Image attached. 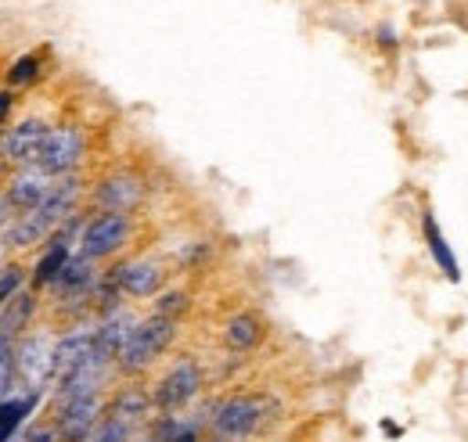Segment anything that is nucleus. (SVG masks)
I'll return each instance as SVG.
<instances>
[{
	"label": "nucleus",
	"instance_id": "9",
	"mask_svg": "<svg viewBox=\"0 0 468 442\" xmlns=\"http://www.w3.org/2000/svg\"><path fill=\"white\" fill-rule=\"evenodd\" d=\"M48 122L44 119H26V122H18V126H11L4 137H0V155L7 159V163H15V166H33L37 163V152H40V144H44V137H48Z\"/></svg>",
	"mask_w": 468,
	"mask_h": 442
},
{
	"label": "nucleus",
	"instance_id": "12",
	"mask_svg": "<svg viewBox=\"0 0 468 442\" xmlns=\"http://www.w3.org/2000/svg\"><path fill=\"white\" fill-rule=\"evenodd\" d=\"M163 280H166V270L155 259H133L112 270V284L119 288V295H130V299H152L163 288Z\"/></svg>",
	"mask_w": 468,
	"mask_h": 442
},
{
	"label": "nucleus",
	"instance_id": "25",
	"mask_svg": "<svg viewBox=\"0 0 468 442\" xmlns=\"http://www.w3.org/2000/svg\"><path fill=\"white\" fill-rule=\"evenodd\" d=\"M187 306V295L184 291H170V295H163V302H159V317H170V321H176V313Z\"/></svg>",
	"mask_w": 468,
	"mask_h": 442
},
{
	"label": "nucleus",
	"instance_id": "8",
	"mask_svg": "<svg viewBox=\"0 0 468 442\" xmlns=\"http://www.w3.org/2000/svg\"><path fill=\"white\" fill-rule=\"evenodd\" d=\"M101 417H105V399H101V392L69 399V403L55 406V425H51V428H55V439L83 442L94 428H98Z\"/></svg>",
	"mask_w": 468,
	"mask_h": 442
},
{
	"label": "nucleus",
	"instance_id": "29",
	"mask_svg": "<svg viewBox=\"0 0 468 442\" xmlns=\"http://www.w3.org/2000/svg\"><path fill=\"white\" fill-rule=\"evenodd\" d=\"M382 432H386V436H400V428H397L393 421H382Z\"/></svg>",
	"mask_w": 468,
	"mask_h": 442
},
{
	"label": "nucleus",
	"instance_id": "20",
	"mask_svg": "<svg viewBox=\"0 0 468 442\" xmlns=\"http://www.w3.org/2000/svg\"><path fill=\"white\" fill-rule=\"evenodd\" d=\"M69 259H72V245H61V241H55V237H51V241H48V248L40 252L37 267H33V284H37V288L55 284Z\"/></svg>",
	"mask_w": 468,
	"mask_h": 442
},
{
	"label": "nucleus",
	"instance_id": "6",
	"mask_svg": "<svg viewBox=\"0 0 468 442\" xmlns=\"http://www.w3.org/2000/svg\"><path fill=\"white\" fill-rule=\"evenodd\" d=\"M51 349L55 338L44 332L22 334L15 342V378L29 392H44V385L51 382Z\"/></svg>",
	"mask_w": 468,
	"mask_h": 442
},
{
	"label": "nucleus",
	"instance_id": "14",
	"mask_svg": "<svg viewBox=\"0 0 468 442\" xmlns=\"http://www.w3.org/2000/svg\"><path fill=\"white\" fill-rule=\"evenodd\" d=\"M90 349H94V328H76V332L55 338V349H51V378L55 382L69 378L80 363L90 360Z\"/></svg>",
	"mask_w": 468,
	"mask_h": 442
},
{
	"label": "nucleus",
	"instance_id": "26",
	"mask_svg": "<svg viewBox=\"0 0 468 442\" xmlns=\"http://www.w3.org/2000/svg\"><path fill=\"white\" fill-rule=\"evenodd\" d=\"M15 109V98H11V90H0V130L7 126V115Z\"/></svg>",
	"mask_w": 468,
	"mask_h": 442
},
{
	"label": "nucleus",
	"instance_id": "3",
	"mask_svg": "<svg viewBox=\"0 0 468 442\" xmlns=\"http://www.w3.org/2000/svg\"><path fill=\"white\" fill-rule=\"evenodd\" d=\"M267 410L271 403L263 395H249V392H238V395H228L213 406L209 414V432L220 442H238L249 439L260 432V425L267 421Z\"/></svg>",
	"mask_w": 468,
	"mask_h": 442
},
{
	"label": "nucleus",
	"instance_id": "30",
	"mask_svg": "<svg viewBox=\"0 0 468 442\" xmlns=\"http://www.w3.org/2000/svg\"><path fill=\"white\" fill-rule=\"evenodd\" d=\"M144 442H155V439H144Z\"/></svg>",
	"mask_w": 468,
	"mask_h": 442
},
{
	"label": "nucleus",
	"instance_id": "16",
	"mask_svg": "<svg viewBox=\"0 0 468 442\" xmlns=\"http://www.w3.org/2000/svg\"><path fill=\"white\" fill-rule=\"evenodd\" d=\"M40 406V392H22V395H4L0 399V442H15L22 425L33 417Z\"/></svg>",
	"mask_w": 468,
	"mask_h": 442
},
{
	"label": "nucleus",
	"instance_id": "27",
	"mask_svg": "<svg viewBox=\"0 0 468 442\" xmlns=\"http://www.w3.org/2000/svg\"><path fill=\"white\" fill-rule=\"evenodd\" d=\"M166 442H198V425H184L174 439H166Z\"/></svg>",
	"mask_w": 468,
	"mask_h": 442
},
{
	"label": "nucleus",
	"instance_id": "7",
	"mask_svg": "<svg viewBox=\"0 0 468 442\" xmlns=\"http://www.w3.org/2000/svg\"><path fill=\"white\" fill-rule=\"evenodd\" d=\"M206 385V378H202V367L195 363V360H180L174 363L163 378H159V385L152 392V406L159 410V414H176V410H184L198 392Z\"/></svg>",
	"mask_w": 468,
	"mask_h": 442
},
{
	"label": "nucleus",
	"instance_id": "2",
	"mask_svg": "<svg viewBox=\"0 0 468 442\" xmlns=\"http://www.w3.org/2000/svg\"><path fill=\"white\" fill-rule=\"evenodd\" d=\"M174 334H176V321H170V317L152 313L148 321H137V328L130 332L122 353L116 356V367L122 374H141L144 367H152L170 349Z\"/></svg>",
	"mask_w": 468,
	"mask_h": 442
},
{
	"label": "nucleus",
	"instance_id": "13",
	"mask_svg": "<svg viewBox=\"0 0 468 442\" xmlns=\"http://www.w3.org/2000/svg\"><path fill=\"white\" fill-rule=\"evenodd\" d=\"M133 328H137V317H133L130 310H112V313H105L101 324L94 328V349H90V356L112 367Z\"/></svg>",
	"mask_w": 468,
	"mask_h": 442
},
{
	"label": "nucleus",
	"instance_id": "24",
	"mask_svg": "<svg viewBox=\"0 0 468 442\" xmlns=\"http://www.w3.org/2000/svg\"><path fill=\"white\" fill-rule=\"evenodd\" d=\"M22 284H26L22 267H0V306H7L22 291Z\"/></svg>",
	"mask_w": 468,
	"mask_h": 442
},
{
	"label": "nucleus",
	"instance_id": "5",
	"mask_svg": "<svg viewBox=\"0 0 468 442\" xmlns=\"http://www.w3.org/2000/svg\"><path fill=\"white\" fill-rule=\"evenodd\" d=\"M133 237V223L130 216H119V213H98L94 220H87V226L80 230V256L101 263L109 256L122 252Z\"/></svg>",
	"mask_w": 468,
	"mask_h": 442
},
{
	"label": "nucleus",
	"instance_id": "23",
	"mask_svg": "<svg viewBox=\"0 0 468 442\" xmlns=\"http://www.w3.org/2000/svg\"><path fill=\"white\" fill-rule=\"evenodd\" d=\"M11 385H15V342L0 338V399L11 395Z\"/></svg>",
	"mask_w": 468,
	"mask_h": 442
},
{
	"label": "nucleus",
	"instance_id": "10",
	"mask_svg": "<svg viewBox=\"0 0 468 442\" xmlns=\"http://www.w3.org/2000/svg\"><path fill=\"white\" fill-rule=\"evenodd\" d=\"M94 202H98L101 213L130 216V213L144 202V184H141V176H133V173H116V176H109V180L98 184Z\"/></svg>",
	"mask_w": 468,
	"mask_h": 442
},
{
	"label": "nucleus",
	"instance_id": "28",
	"mask_svg": "<svg viewBox=\"0 0 468 442\" xmlns=\"http://www.w3.org/2000/svg\"><path fill=\"white\" fill-rule=\"evenodd\" d=\"M7 223H11V205H7V198L0 195V230H4Z\"/></svg>",
	"mask_w": 468,
	"mask_h": 442
},
{
	"label": "nucleus",
	"instance_id": "11",
	"mask_svg": "<svg viewBox=\"0 0 468 442\" xmlns=\"http://www.w3.org/2000/svg\"><path fill=\"white\" fill-rule=\"evenodd\" d=\"M55 191V180L48 173H40L37 166H22L4 187V198L15 213H33L48 195Z\"/></svg>",
	"mask_w": 468,
	"mask_h": 442
},
{
	"label": "nucleus",
	"instance_id": "18",
	"mask_svg": "<svg viewBox=\"0 0 468 442\" xmlns=\"http://www.w3.org/2000/svg\"><path fill=\"white\" fill-rule=\"evenodd\" d=\"M421 234H425V245H429V252H432L436 267L447 274V280H462V267H458V259H454L451 245L443 241V234H440V226H436V216H432L429 209L421 213Z\"/></svg>",
	"mask_w": 468,
	"mask_h": 442
},
{
	"label": "nucleus",
	"instance_id": "15",
	"mask_svg": "<svg viewBox=\"0 0 468 442\" xmlns=\"http://www.w3.org/2000/svg\"><path fill=\"white\" fill-rule=\"evenodd\" d=\"M152 392H144L141 385H126L119 388L116 395L105 403V417H116V421H126V425H141L148 414H152Z\"/></svg>",
	"mask_w": 468,
	"mask_h": 442
},
{
	"label": "nucleus",
	"instance_id": "19",
	"mask_svg": "<svg viewBox=\"0 0 468 442\" xmlns=\"http://www.w3.org/2000/svg\"><path fill=\"white\" fill-rule=\"evenodd\" d=\"M224 342H228V349H234V353L256 349L263 342V321L256 313H238V317L228 321V328H224Z\"/></svg>",
	"mask_w": 468,
	"mask_h": 442
},
{
	"label": "nucleus",
	"instance_id": "1",
	"mask_svg": "<svg viewBox=\"0 0 468 442\" xmlns=\"http://www.w3.org/2000/svg\"><path fill=\"white\" fill-rule=\"evenodd\" d=\"M80 191H83V184H80L76 173L61 176L58 184H55V191H51L33 213H22L18 220H11L7 226H4V237H0V241H4L7 248H33V245L48 241L61 223L76 216Z\"/></svg>",
	"mask_w": 468,
	"mask_h": 442
},
{
	"label": "nucleus",
	"instance_id": "22",
	"mask_svg": "<svg viewBox=\"0 0 468 442\" xmlns=\"http://www.w3.org/2000/svg\"><path fill=\"white\" fill-rule=\"evenodd\" d=\"M40 65H44V55H22L15 65H11V72H7V79H11V87H29L37 76H40Z\"/></svg>",
	"mask_w": 468,
	"mask_h": 442
},
{
	"label": "nucleus",
	"instance_id": "4",
	"mask_svg": "<svg viewBox=\"0 0 468 442\" xmlns=\"http://www.w3.org/2000/svg\"><path fill=\"white\" fill-rule=\"evenodd\" d=\"M83 155H87L83 130L80 126H55V130H48V137H44L33 166L40 169V173H48L51 180H58V176H69L72 169L80 166Z\"/></svg>",
	"mask_w": 468,
	"mask_h": 442
},
{
	"label": "nucleus",
	"instance_id": "21",
	"mask_svg": "<svg viewBox=\"0 0 468 442\" xmlns=\"http://www.w3.org/2000/svg\"><path fill=\"white\" fill-rule=\"evenodd\" d=\"M83 442H133V425L116 421V417H101L98 428H94Z\"/></svg>",
	"mask_w": 468,
	"mask_h": 442
},
{
	"label": "nucleus",
	"instance_id": "17",
	"mask_svg": "<svg viewBox=\"0 0 468 442\" xmlns=\"http://www.w3.org/2000/svg\"><path fill=\"white\" fill-rule=\"evenodd\" d=\"M33 313H37V299H33V291H18L7 306H0V338L15 342L18 334L29 328Z\"/></svg>",
	"mask_w": 468,
	"mask_h": 442
}]
</instances>
